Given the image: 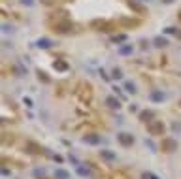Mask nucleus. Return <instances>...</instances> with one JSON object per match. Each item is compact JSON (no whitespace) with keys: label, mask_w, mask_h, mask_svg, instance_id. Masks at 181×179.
<instances>
[{"label":"nucleus","mask_w":181,"mask_h":179,"mask_svg":"<svg viewBox=\"0 0 181 179\" xmlns=\"http://www.w3.org/2000/svg\"><path fill=\"white\" fill-rule=\"evenodd\" d=\"M124 40H127V36H124V34H119V36H115V38H113L115 44H117V42H124Z\"/></svg>","instance_id":"nucleus-19"},{"label":"nucleus","mask_w":181,"mask_h":179,"mask_svg":"<svg viewBox=\"0 0 181 179\" xmlns=\"http://www.w3.org/2000/svg\"><path fill=\"white\" fill-rule=\"evenodd\" d=\"M57 30L59 32H70V30H74V26L70 23H60V25H57Z\"/></svg>","instance_id":"nucleus-7"},{"label":"nucleus","mask_w":181,"mask_h":179,"mask_svg":"<svg viewBox=\"0 0 181 179\" xmlns=\"http://www.w3.org/2000/svg\"><path fill=\"white\" fill-rule=\"evenodd\" d=\"M162 2H164V4H172V2H173V0H162Z\"/></svg>","instance_id":"nucleus-24"},{"label":"nucleus","mask_w":181,"mask_h":179,"mask_svg":"<svg viewBox=\"0 0 181 179\" xmlns=\"http://www.w3.org/2000/svg\"><path fill=\"white\" fill-rule=\"evenodd\" d=\"M149 98L153 100V102H162V100H164V94H162V91H153L151 94H149Z\"/></svg>","instance_id":"nucleus-5"},{"label":"nucleus","mask_w":181,"mask_h":179,"mask_svg":"<svg viewBox=\"0 0 181 179\" xmlns=\"http://www.w3.org/2000/svg\"><path fill=\"white\" fill-rule=\"evenodd\" d=\"M153 44L157 47H164V45H168V42H166V38H162V36H157V38L153 40Z\"/></svg>","instance_id":"nucleus-10"},{"label":"nucleus","mask_w":181,"mask_h":179,"mask_svg":"<svg viewBox=\"0 0 181 179\" xmlns=\"http://www.w3.org/2000/svg\"><path fill=\"white\" fill-rule=\"evenodd\" d=\"M124 89H127V92H136V85L127 81V83H124Z\"/></svg>","instance_id":"nucleus-15"},{"label":"nucleus","mask_w":181,"mask_h":179,"mask_svg":"<svg viewBox=\"0 0 181 179\" xmlns=\"http://www.w3.org/2000/svg\"><path fill=\"white\" fill-rule=\"evenodd\" d=\"M38 76H40V79H41V81H45V83L49 81V79H47V76L44 74V72H38Z\"/></svg>","instance_id":"nucleus-20"},{"label":"nucleus","mask_w":181,"mask_h":179,"mask_svg":"<svg viewBox=\"0 0 181 179\" xmlns=\"http://www.w3.org/2000/svg\"><path fill=\"white\" fill-rule=\"evenodd\" d=\"M153 117H155V113H153V111H142L140 113V119L143 121V123H151Z\"/></svg>","instance_id":"nucleus-6"},{"label":"nucleus","mask_w":181,"mask_h":179,"mask_svg":"<svg viewBox=\"0 0 181 179\" xmlns=\"http://www.w3.org/2000/svg\"><path fill=\"white\" fill-rule=\"evenodd\" d=\"M2 30H4V32H11V30H13V28H11L10 25H2Z\"/></svg>","instance_id":"nucleus-22"},{"label":"nucleus","mask_w":181,"mask_h":179,"mask_svg":"<svg viewBox=\"0 0 181 179\" xmlns=\"http://www.w3.org/2000/svg\"><path fill=\"white\" fill-rule=\"evenodd\" d=\"M55 177H57V179H68L70 174H68L66 170H57V171H55Z\"/></svg>","instance_id":"nucleus-11"},{"label":"nucleus","mask_w":181,"mask_h":179,"mask_svg":"<svg viewBox=\"0 0 181 179\" xmlns=\"http://www.w3.org/2000/svg\"><path fill=\"white\" fill-rule=\"evenodd\" d=\"M117 140H119L121 145L128 147V145H132V143H134V136H132V134H127V132H121L119 136H117Z\"/></svg>","instance_id":"nucleus-2"},{"label":"nucleus","mask_w":181,"mask_h":179,"mask_svg":"<svg viewBox=\"0 0 181 179\" xmlns=\"http://www.w3.org/2000/svg\"><path fill=\"white\" fill-rule=\"evenodd\" d=\"M78 174H79V175H89V168H83V166H78Z\"/></svg>","instance_id":"nucleus-17"},{"label":"nucleus","mask_w":181,"mask_h":179,"mask_svg":"<svg viewBox=\"0 0 181 179\" xmlns=\"http://www.w3.org/2000/svg\"><path fill=\"white\" fill-rule=\"evenodd\" d=\"M179 21H181V11H179Z\"/></svg>","instance_id":"nucleus-25"},{"label":"nucleus","mask_w":181,"mask_h":179,"mask_svg":"<svg viewBox=\"0 0 181 179\" xmlns=\"http://www.w3.org/2000/svg\"><path fill=\"white\" fill-rule=\"evenodd\" d=\"M142 177H143V179H158L155 174H151V171H145V174H143Z\"/></svg>","instance_id":"nucleus-18"},{"label":"nucleus","mask_w":181,"mask_h":179,"mask_svg":"<svg viewBox=\"0 0 181 179\" xmlns=\"http://www.w3.org/2000/svg\"><path fill=\"white\" fill-rule=\"evenodd\" d=\"M111 76H113V77H115V79H121V77H123V72H121L119 68H115L113 72H111Z\"/></svg>","instance_id":"nucleus-16"},{"label":"nucleus","mask_w":181,"mask_h":179,"mask_svg":"<svg viewBox=\"0 0 181 179\" xmlns=\"http://www.w3.org/2000/svg\"><path fill=\"white\" fill-rule=\"evenodd\" d=\"M132 49H134L132 45H123V47L119 49V53H121V55H130V53H132Z\"/></svg>","instance_id":"nucleus-13"},{"label":"nucleus","mask_w":181,"mask_h":179,"mask_svg":"<svg viewBox=\"0 0 181 179\" xmlns=\"http://www.w3.org/2000/svg\"><path fill=\"white\" fill-rule=\"evenodd\" d=\"M106 104L111 107V110H119V107H121V102H119L115 96H108V98H106Z\"/></svg>","instance_id":"nucleus-4"},{"label":"nucleus","mask_w":181,"mask_h":179,"mask_svg":"<svg viewBox=\"0 0 181 179\" xmlns=\"http://www.w3.org/2000/svg\"><path fill=\"white\" fill-rule=\"evenodd\" d=\"M177 30H176V28H173V26H168V28H166V34H176Z\"/></svg>","instance_id":"nucleus-21"},{"label":"nucleus","mask_w":181,"mask_h":179,"mask_svg":"<svg viewBox=\"0 0 181 179\" xmlns=\"http://www.w3.org/2000/svg\"><path fill=\"white\" fill-rule=\"evenodd\" d=\"M53 68L59 70V72H66V70H68V64H66L64 60H57V62L53 64Z\"/></svg>","instance_id":"nucleus-8"},{"label":"nucleus","mask_w":181,"mask_h":179,"mask_svg":"<svg viewBox=\"0 0 181 179\" xmlns=\"http://www.w3.org/2000/svg\"><path fill=\"white\" fill-rule=\"evenodd\" d=\"M83 141H85V143H93V145H96V143H100V138H98V136H85V138H83Z\"/></svg>","instance_id":"nucleus-9"},{"label":"nucleus","mask_w":181,"mask_h":179,"mask_svg":"<svg viewBox=\"0 0 181 179\" xmlns=\"http://www.w3.org/2000/svg\"><path fill=\"white\" fill-rule=\"evenodd\" d=\"M38 47H44V49L51 47V40H47V38H41V40H38Z\"/></svg>","instance_id":"nucleus-12"},{"label":"nucleus","mask_w":181,"mask_h":179,"mask_svg":"<svg viewBox=\"0 0 181 179\" xmlns=\"http://www.w3.org/2000/svg\"><path fill=\"white\" fill-rule=\"evenodd\" d=\"M102 156L106 160H113L115 159V153H111V151H108V149H106V151H102Z\"/></svg>","instance_id":"nucleus-14"},{"label":"nucleus","mask_w":181,"mask_h":179,"mask_svg":"<svg viewBox=\"0 0 181 179\" xmlns=\"http://www.w3.org/2000/svg\"><path fill=\"white\" fill-rule=\"evenodd\" d=\"M21 2H23L25 6H32V4H34V0H21Z\"/></svg>","instance_id":"nucleus-23"},{"label":"nucleus","mask_w":181,"mask_h":179,"mask_svg":"<svg viewBox=\"0 0 181 179\" xmlns=\"http://www.w3.org/2000/svg\"><path fill=\"white\" fill-rule=\"evenodd\" d=\"M176 149H177V141H176V140H172V138L162 140V151L172 153V151H176Z\"/></svg>","instance_id":"nucleus-3"},{"label":"nucleus","mask_w":181,"mask_h":179,"mask_svg":"<svg viewBox=\"0 0 181 179\" xmlns=\"http://www.w3.org/2000/svg\"><path fill=\"white\" fill-rule=\"evenodd\" d=\"M147 130L151 136H162V132H164L162 121H151V123H147Z\"/></svg>","instance_id":"nucleus-1"}]
</instances>
